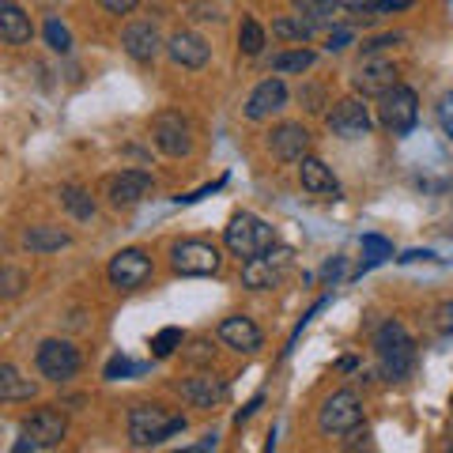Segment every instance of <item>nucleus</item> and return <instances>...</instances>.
I'll return each mask as SVG.
<instances>
[{
  "mask_svg": "<svg viewBox=\"0 0 453 453\" xmlns=\"http://www.w3.org/2000/svg\"><path fill=\"white\" fill-rule=\"evenodd\" d=\"M340 8H351V12H363L366 4H371V0H336Z\"/></svg>",
  "mask_w": 453,
  "mask_h": 453,
  "instance_id": "79ce46f5",
  "label": "nucleus"
},
{
  "mask_svg": "<svg viewBox=\"0 0 453 453\" xmlns=\"http://www.w3.org/2000/svg\"><path fill=\"white\" fill-rule=\"evenodd\" d=\"M340 273H344V261H340V257L325 265V276H329V280H333V276H340Z\"/></svg>",
  "mask_w": 453,
  "mask_h": 453,
  "instance_id": "37998d69",
  "label": "nucleus"
},
{
  "mask_svg": "<svg viewBox=\"0 0 453 453\" xmlns=\"http://www.w3.org/2000/svg\"><path fill=\"white\" fill-rule=\"evenodd\" d=\"M359 423H363V401H359V393H351V389H336L318 412V427L329 438L356 431Z\"/></svg>",
  "mask_w": 453,
  "mask_h": 453,
  "instance_id": "423d86ee",
  "label": "nucleus"
},
{
  "mask_svg": "<svg viewBox=\"0 0 453 453\" xmlns=\"http://www.w3.org/2000/svg\"><path fill=\"white\" fill-rule=\"evenodd\" d=\"M288 265H291V253L273 246V250H265L242 265V283L250 291H273L283 280V273H288Z\"/></svg>",
  "mask_w": 453,
  "mask_h": 453,
  "instance_id": "9d476101",
  "label": "nucleus"
},
{
  "mask_svg": "<svg viewBox=\"0 0 453 453\" xmlns=\"http://www.w3.org/2000/svg\"><path fill=\"white\" fill-rule=\"evenodd\" d=\"M291 4H295V12H299L303 19L314 23L318 31H321V27H329V31H333V27L340 23V16H336L340 4H336V0H291Z\"/></svg>",
  "mask_w": 453,
  "mask_h": 453,
  "instance_id": "393cba45",
  "label": "nucleus"
},
{
  "mask_svg": "<svg viewBox=\"0 0 453 453\" xmlns=\"http://www.w3.org/2000/svg\"><path fill=\"white\" fill-rule=\"evenodd\" d=\"M31 35H35L31 16H27L16 0H0V38H4L8 46H27Z\"/></svg>",
  "mask_w": 453,
  "mask_h": 453,
  "instance_id": "5701e85b",
  "label": "nucleus"
},
{
  "mask_svg": "<svg viewBox=\"0 0 453 453\" xmlns=\"http://www.w3.org/2000/svg\"><path fill=\"white\" fill-rule=\"evenodd\" d=\"M416 0H378L374 4V12H381V16H386V12H404V8H412Z\"/></svg>",
  "mask_w": 453,
  "mask_h": 453,
  "instance_id": "58836bf2",
  "label": "nucleus"
},
{
  "mask_svg": "<svg viewBox=\"0 0 453 453\" xmlns=\"http://www.w3.org/2000/svg\"><path fill=\"white\" fill-rule=\"evenodd\" d=\"M438 325H442L446 333H453V303H442V306H438Z\"/></svg>",
  "mask_w": 453,
  "mask_h": 453,
  "instance_id": "ea45409f",
  "label": "nucleus"
},
{
  "mask_svg": "<svg viewBox=\"0 0 453 453\" xmlns=\"http://www.w3.org/2000/svg\"><path fill=\"white\" fill-rule=\"evenodd\" d=\"M223 242H226V250H231L234 257L250 261V257H257V253H265V250L276 246V231H273V226H268L265 219L250 216V211H238V216L226 223Z\"/></svg>",
  "mask_w": 453,
  "mask_h": 453,
  "instance_id": "7ed1b4c3",
  "label": "nucleus"
},
{
  "mask_svg": "<svg viewBox=\"0 0 453 453\" xmlns=\"http://www.w3.org/2000/svg\"><path fill=\"white\" fill-rule=\"evenodd\" d=\"M238 50H242L246 57H261V50H265V27L257 19H242V27H238Z\"/></svg>",
  "mask_w": 453,
  "mask_h": 453,
  "instance_id": "c85d7f7f",
  "label": "nucleus"
},
{
  "mask_svg": "<svg viewBox=\"0 0 453 453\" xmlns=\"http://www.w3.org/2000/svg\"><path fill=\"white\" fill-rule=\"evenodd\" d=\"M219 340H223V344L231 348V351H242V356H253V351L265 344L261 329H257V325H253L250 318H242V314L219 321Z\"/></svg>",
  "mask_w": 453,
  "mask_h": 453,
  "instance_id": "aec40b11",
  "label": "nucleus"
},
{
  "mask_svg": "<svg viewBox=\"0 0 453 453\" xmlns=\"http://www.w3.org/2000/svg\"><path fill=\"white\" fill-rule=\"evenodd\" d=\"M219 265H223V253L211 242H201V238H186V242L170 246V268L178 276H216Z\"/></svg>",
  "mask_w": 453,
  "mask_h": 453,
  "instance_id": "0eeeda50",
  "label": "nucleus"
},
{
  "mask_svg": "<svg viewBox=\"0 0 453 453\" xmlns=\"http://www.w3.org/2000/svg\"><path fill=\"white\" fill-rule=\"evenodd\" d=\"M136 371H140L136 363H129L125 356H118V359H110V366H106V378H110V381H118V374L125 378V374H136Z\"/></svg>",
  "mask_w": 453,
  "mask_h": 453,
  "instance_id": "f704fd0d",
  "label": "nucleus"
},
{
  "mask_svg": "<svg viewBox=\"0 0 453 453\" xmlns=\"http://www.w3.org/2000/svg\"><path fill=\"white\" fill-rule=\"evenodd\" d=\"M310 144H314V140H310V129L303 121H283L268 133V148H273L280 163H303L310 155Z\"/></svg>",
  "mask_w": 453,
  "mask_h": 453,
  "instance_id": "4468645a",
  "label": "nucleus"
},
{
  "mask_svg": "<svg viewBox=\"0 0 453 453\" xmlns=\"http://www.w3.org/2000/svg\"><path fill=\"white\" fill-rule=\"evenodd\" d=\"M98 4H103L110 16H129V12L140 4V0H98Z\"/></svg>",
  "mask_w": 453,
  "mask_h": 453,
  "instance_id": "e433bc0d",
  "label": "nucleus"
},
{
  "mask_svg": "<svg viewBox=\"0 0 453 453\" xmlns=\"http://www.w3.org/2000/svg\"><path fill=\"white\" fill-rule=\"evenodd\" d=\"M181 344H186V333L170 325V329H159V333L151 336V356H155V359H170Z\"/></svg>",
  "mask_w": 453,
  "mask_h": 453,
  "instance_id": "c756f323",
  "label": "nucleus"
},
{
  "mask_svg": "<svg viewBox=\"0 0 453 453\" xmlns=\"http://www.w3.org/2000/svg\"><path fill=\"white\" fill-rule=\"evenodd\" d=\"M121 46H125V53H129L133 61L151 65L155 57H159L163 42H159V31H155L148 19H136V23H129V27L121 31Z\"/></svg>",
  "mask_w": 453,
  "mask_h": 453,
  "instance_id": "a211bd4d",
  "label": "nucleus"
},
{
  "mask_svg": "<svg viewBox=\"0 0 453 453\" xmlns=\"http://www.w3.org/2000/svg\"><path fill=\"white\" fill-rule=\"evenodd\" d=\"M19 246L27 253H38V257H46V253H57V250L73 246V234L61 231V226H53V223H38V226H27V231L19 234Z\"/></svg>",
  "mask_w": 453,
  "mask_h": 453,
  "instance_id": "4be33fe9",
  "label": "nucleus"
},
{
  "mask_svg": "<svg viewBox=\"0 0 453 453\" xmlns=\"http://www.w3.org/2000/svg\"><path fill=\"white\" fill-rule=\"evenodd\" d=\"M46 46L53 53H73V35L61 19H46Z\"/></svg>",
  "mask_w": 453,
  "mask_h": 453,
  "instance_id": "2f4dec72",
  "label": "nucleus"
},
{
  "mask_svg": "<svg viewBox=\"0 0 453 453\" xmlns=\"http://www.w3.org/2000/svg\"><path fill=\"white\" fill-rule=\"evenodd\" d=\"M61 204L68 208V216L80 219V223L95 219V201H91V193H88V189H80V186H65V189H61Z\"/></svg>",
  "mask_w": 453,
  "mask_h": 453,
  "instance_id": "cd10ccee",
  "label": "nucleus"
},
{
  "mask_svg": "<svg viewBox=\"0 0 453 453\" xmlns=\"http://www.w3.org/2000/svg\"><path fill=\"white\" fill-rule=\"evenodd\" d=\"M363 273L366 268H374V265H381V261H389L393 257V246L386 242V238H378V234H363Z\"/></svg>",
  "mask_w": 453,
  "mask_h": 453,
  "instance_id": "7c9ffc66",
  "label": "nucleus"
},
{
  "mask_svg": "<svg viewBox=\"0 0 453 453\" xmlns=\"http://www.w3.org/2000/svg\"><path fill=\"white\" fill-rule=\"evenodd\" d=\"M396 65L386 61V57H378L374 50L363 57V61L356 65V76H351V88H356L363 98H381L389 88H396Z\"/></svg>",
  "mask_w": 453,
  "mask_h": 453,
  "instance_id": "1a4fd4ad",
  "label": "nucleus"
},
{
  "mask_svg": "<svg viewBox=\"0 0 453 453\" xmlns=\"http://www.w3.org/2000/svg\"><path fill=\"white\" fill-rule=\"evenodd\" d=\"M299 181H303V189L310 196H325V201H336L340 196V181L333 178V170L321 159H314V155H306V159L299 163Z\"/></svg>",
  "mask_w": 453,
  "mask_h": 453,
  "instance_id": "412c9836",
  "label": "nucleus"
},
{
  "mask_svg": "<svg viewBox=\"0 0 453 453\" xmlns=\"http://www.w3.org/2000/svg\"><path fill=\"white\" fill-rule=\"evenodd\" d=\"M178 431H186V416L166 412L163 404H136L129 412V442L136 449L163 446L166 438H174Z\"/></svg>",
  "mask_w": 453,
  "mask_h": 453,
  "instance_id": "f03ea898",
  "label": "nucleus"
},
{
  "mask_svg": "<svg viewBox=\"0 0 453 453\" xmlns=\"http://www.w3.org/2000/svg\"><path fill=\"white\" fill-rule=\"evenodd\" d=\"M314 61H318L314 50L295 46V50H283V53L273 57V73H280V76H288V73H306V68H314Z\"/></svg>",
  "mask_w": 453,
  "mask_h": 453,
  "instance_id": "bb28decb",
  "label": "nucleus"
},
{
  "mask_svg": "<svg viewBox=\"0 0 453 453\" xmlns=\"http://www.w3.org/2000/svg\"><path fill=\"white\" fill-rule=\"evenodd\" d=\"M23 434L31 438L38 449H53V446L65 442L68 419H65L61 408H38V412H31V416L23 419Z\"/></svg>",
  "mask_w": 453,
  "mask_h": 453,
  "instance_id": "ddd939ff",
  "label": "nucleus"
},
{
  "mask_svg": "<svg viewBox=\"0 0 453 453\" xmlns=\"http://www.w3.org/2000/svg\"><path fill=\"white\" fill-rule=\"evenodd\" d=\"M257 408H261V396H253V401H250V404H246V408H242V412H238L234 419H238V423H242V419H250L253 412H257Z\"/></svg>",
  "mask_w": 453,
  "mask_h": 453,
  "instance_id": "a19ab883",
  "label": "nucleus"
},
{
  "mask_svg": "<svg viewBox=\"0 0 453 453\" xmlns=\"http://www.w3.org/2000/svg\"><path fill=\"white\" fill-rule=\"evenodd\" d=\"M416 118H419V98L412 88H404V83H396V88H389L378 98V121H381V129H389L393 136L412 133Z\"/></svg>",
  "mask_w": 453,
  "mask_h": 453,
  "instance_id": "20e7f679",
  "label": "nucleus"
},
{
  "mask_svg": "<svg viewBox=\"0 0 453 453\" xmlns=\"http://www.w3.org/2000/svg\"><path fill=\"white\" fill-rule=\"evenodd\" d=\"M27 276L19 273V268H4V280H0V288H4V299H16V295L23 291Z\"/></svg>",
  "mask_w": 453,
  "mask_h": 453,
  "instance_id": "72a5a7b5",
  "label": "nucleus"
},
{
  "mask_svg": "<svg viewBox=\"0 0 453 453\" xmlns=\"http://www.w3.org/2000/svg\"><path fill=\"white\" fill-rule=\"evenodd\" d=\"M186 359H189L193 366H208L211 359H216V348H211L208 336H196L193 344H189V351H186Z\"/></svg>",
  "mask_w": 453,
  "mask_h": 453,
  "instance_id": "473e14b6",
  "label": "nucleus"
},
{
  "mask_svg": "<svg viewBox=\"0 0 453 453\" xmlns=\"http://www.w3.org/2000/svg\"><path fill=\"white\" fill-rule=\"evenodd\" d=\"M178 393H181V401H189L193 408H216L226 401V378L196 374V378L178 381Z\"/></svg>",
  "mask_w": 453,
  "mask_h": 453,
  "instance_id": "6ab92c4d",
  "label": "nucleus"
},
{
  "mask_svg": "<svg viewBox=\"0 0 453 453\" xmlns=\"http://www.w3.org/2000/svg\"><path fill=\"white\" fill-rule=\"evenodd\" d=\"M35 366H38V374L46 378V381H73L76 374H80V366H83V359H80V351H76V344H68V340H42L38 344V351H35Z\"/></svg>",
  "mask_w": 453,
  "mask_h": 453,
  "instance_id": "39448f33",
  "label": "nucleus"
},
{
  "mask_svg": "<svg viewBox=\"0 0 453 453\" xmlns=\"http://www.w3.org/2000/svg\"><path fill=\"white\" fill-rule=\"evenodd\" d=\"M318 35V27L310 23V19H303V16H280L276 23H273V38L276 42H310Z\"/></svg>",
  "mask_w": 453,
  "mask_h": 453,
  "instance_id": "a878e982",
  "label": "nucleus"
},
{
  "mask_svg": "<svg viewBox=\"0 0 453 453\" xmlns=\"http://www.w3.org/2000/svg\"><path fill=\"white\" fill-rule=\"evenodd\" d=\"M151 140L159 144L163 155H170V159H181V155L193 151V129H189V121L181 118L178 110L155 113V121H151Z\"/></svg>",
  "mask_w": 453,
  "mask_h": 453,
  "instance_id": "6e6552de",
  "label": "nucleus"
},
{
  "mask_svg": "<svg viewBox=\"0 0 453 453\" xmlns=\"http://www.w3.org/2000/svg\"><path fill=\"white\" fill-rule=\"evenodd\" d=\"M371 125H374V118H371V106H366L363 98H340L329 113V129L340 140H363L371 133Z\"/></svg>",
  "mask_w": 453,
  "mask_h": 453,
  "instance_id": "f8f14e48",
  "label": "nucleus"
},
{
  "mask_svg": "<svg viewBox=\"0 0 453 453\" xmlns=\"http://www.w3.org/2000/svg\"><path fill=\"white\" fill-rule=\"evenodd\" d=\"M151 193V174L148 170H121L106 181V201L110 208H133Z\"/></svg>",
  "mask_w": 453,
  "mask_h": 453,
  "instance_id": "2eb2a0df",
  "label": "nucleus"
},
{
  "mask_svg": "<svg viewBox=\"0 0 453 453\" xmlns=\"http://www.w3.org/2000/svg\"><path fill=\"white\" fill-rule=\"evenodd\" d=\"M374 356H378L381 374L389 381H404L416 371V340L408 336L401 321H386L374 333Z\"/></svg>",
  "mask_w": 453,
  "mask_h": 453,
  "instance_id": "f257e3e1",
  "label": "nucleus"
},
{
  "mask_svg": "<svg viewBox=\"0 0 453 453\" xmlns=\"http://www.w3.org/2000/svg\"><path fill=\"white\" fill-rule=\"evenodd\" d=\"M438 121H442L446 136H453V95H446L442 103H438Z\"/></svg>",
  "mask_w": 453,
  "mask_h": 453,
  "instance_id": "c9c22d12",
  "label": "nucleus"
},
{
  "mask_svg": "<svg viewBox=\"0 0 453 453\" xmlns=\"http://www.w3.org/2000/svg\"><path fill=\"white\" fill-rule=\"evenodd\" d=\"M348 42H351V31H344V27H333V35H329V46H325V50H329V53H340V50L348 46Z\"/></svg>",
  "mask_w": 453,
  "mask_h": 453,
  "instance_id": "4c0bfd02",
  "label": "nucleus"
},
{
  "mask_svg": "<svg viewBox=\"0 0 453 453\" xmlns=\"http://www.w3.org/2000/svg\"><path fill=\"white\" fill-rule=\"evenodd\" d=\"M38 393V386L31 378H23L16 366L12 363H4L0 366V401L4 404H16V401H31V396Z\"/></svg>",
  "mask_w": 453,
  "mask_h": 453,
  "instance_id": "b1692460",
  "label": "nucleus"
},
{
  "mask_svg": "<svg viewBox=\"0 0 453 453\" xmlns=\"http://www.w3.org/2000/svg\"><path fill=\"white\" fill-rule=\"evenodd\" d=\"M106 276L110 283L118 291H136V288H144V283L151 280V257L144 250H121V253H113L110 257V268H106Z\"/></svg>",
  "mask_w": 453,
  "mask_h": 453,
  "instance_id": "9b49d317",
  "label": "nucleus"
},
{
  "mask_svg": "<svg viewBox=\"0 0 453 453\" xmlns=\"http://www.w3.org/2000/svg\"><path fill=\"white\" fill-rule=\"evenodd\" d=\"M166 57L178 68H204L208 57H211V46L196 31H174L166 42Z\"/></svg>",
  "mask_w": 453,
  "mask_h": 453,
  "instance_id": "f3484780",
  "label": "nucleus"
},
{
  "mask_svg": "<svg viewBox=\"0 0 453 453\" xmlns=\"http://www.w3.org/2000/svg\"><path fill=\"white\" fill-rule=\"evenodd\" d=\"M283 106H288V83H283L280 76H268V80H261L257 88L250 91V98H246V118L250 121H268Z\"/></svg>",
  "mask_w": 453,
  "mask_h": 453,
  "instance_id": "dca6fc26",
  "label": "nucleus"
}]
</instances>
